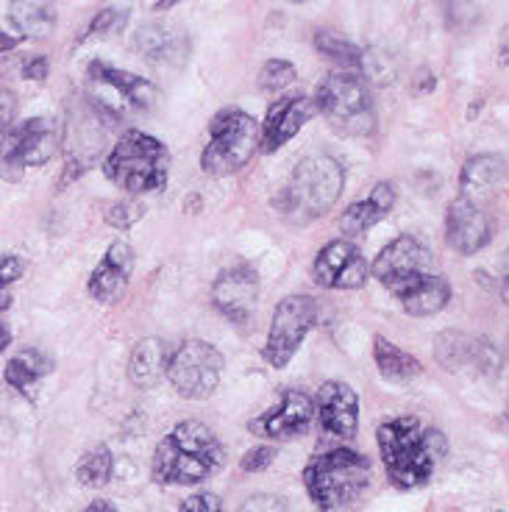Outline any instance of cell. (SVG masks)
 I'll return each mask as SVG.
<instances>
[{"mask_svg":"<svg viewBox=\"0 0 509 512\" xmlns=\"http://www.w3.org/2000/svg\"><path fill=\"white\" fill-rule=\"evenodd\" d=\"M12 23L17 26V34L26 37H48L56 14L51 6H39V3H14L12 6Z\"/></svg>","mask_w":509,"mask_h":512,"instance_id":"cell-28","label":"cell"},{"mask_svg":"<svg viewBox=\"0 0 509 512\" xmlns=\"http://www.w3.org/2000/svg\"><path fill=\"white\" fill-rule=\"evenodd\" d=\"M106 179L131 195L162 190L170 176V151L145 131H126L103 162Z\"/></svg>","mask_w":509,"mask_h":512,"instance_id":"cell-6","label":"cell"},{"mask_svg":"<svg viewBox=\"0 0 509 512\" xmlns=\"http://www.w3.org/2000/svg\"><path fill=\"white\" fill-rule=\"evenodd\" d=\"M14 115H17V98H14V92L0 90V131L3 134L14 126Z\"/></svg>","mask_w":509,"mask_h":512,"instance_id":"cell-36","label":"cell"},{"mask_svg":"<svg viewBox=\"0 0 509 512\" xmlns=\"http://www.w3.org/2000/svg\"><path fill=\"white\" fill-rule=\"evenodd\" d=\"M134 270V248L123 240L109 245V251L103 254L98 268L90 276V295L101 304H115L123 298Z\"/></svg>","mask_w":509,"mask_h":512,"instance_id":"cell-19","label":"cell"},{"mask_svg":"<svg viewBox=\"0 0 509 512\" xmlns=\"http://www.w3.org/2000/svg\"><path fill=\"white\" fill-rule=\"evenodd\" d=\"M501 295H504V301L509 304V251H507V273H504V282H501Z\"/></svg>","mask_w":509,"mask_h":512,"instance_id":"cell-43","label":"cell"},{"mask_svg":"<svg viewBox=\"0 0 509 512\" xmlns=\"http://www.w3.org/2000/svg\"><path fill=\"white\" fill-rule=\"evenodd\" d=\"M507 181V162L496 154H479L465 162L459 176V195L487 206Z\"/></svg>","mask_w":509,"mask_h":512,"instance_id":"cell-20","label":"cell"},{"mask_svg":"<svg viewBox=\"0 0 509 512\" xmlns=\"http://www.w3.org/2000/svg\"><path fill=\"white\" fill-rule=\"evenodd\" d=\"M315 398L304 390H284L276 407L265 410L259 418L251 421V432L259 437H268L276 443L301 437L315 421Z\"/></svg>","mask_w":509,"mask_h":512,"instance_id":"cell-13","label":"cell"},{"mask_svg":"<svg viewBox=\"0 0 509 512\" xmlns=\"http://www.w3.org/2000/svg\"><path fill=\"white\" fill-rule=\"evenodd\" d=\"M167 346L159 337H145L140 340L131 359H128V379L134 387H153L162 379V373H167Z\"/></svg>","mask_w":509,"mask_h":512,"instance_id":"cell-23","label":"cell"},{"mask_svg":"<svg viewBox=\"0 0 509 512\" xmlns=\"http://www.w3.org/2000/svg\"><path fill=\"white\" fill-rule=\"evenodd\" d=\"M373 359H376L379 373H382L384 379H390V382H412V379H418L420 373H423V365H420L418 359L407 354L404 348L390 343L387 337H376L373 340Z\"/></svg>","mask_w":509,"mask_h":512,"instance_id":"cell-26","label":"cell"},{"mask_svg":"<svg viewBox=\"0 0 509 512\" xmlns=\"http://www.w3.org/2000/svg\"><path fill=\"white\" fill-rule=\"evenodd\" d=\"M276 460V448L273 446H256L251 451H245V457L240 460V468L245 474H259V471H265L270 468Z\"/></svg>","mask_w":509,"mask_h":512,"instance_id":"cell-32","label":"cell"},{"mask_svg":"<svg viewBox=\"0 0 509 512\" xmlns=\"http://www.w3.org/2000/svg\"><path fill=\"white\" fill-rule=\"evenodd\" d=\"M315 48H318L323 56H329L334 62H340L345 70H357L365 64V53L359 51L354 42L348 39H340L337 34H329V31H318L315 34Z\"/></svg>","mask_w":509,"mask_h":512,"instance_id":"cell-29","label":"cell"},{"mask_svg":"<svg viewBox=\"0 0 509 512\" xmlns=\"http://www.w3.org/2000/svg\"><path fill=\"white\" fill-rule=\"evenodd\" d=\"M142 215H145V206L137 204V201H117V204L109 206L106 212V223L115 226V229H131L134 223H140Z\"/></svg>","mask_w":509,"mask_h":512,"instance_id":"cell-31","label":"cell"},{"mask_svg":"<svg viewBox=\"0 0 509 512\" xmlns=\"http://www.w3.org/2000/svg\"><path fill=\"white\" fill-rule=\"evenodd\" d=\"M223 376V354L206 340L181 343L167 362V379L176 393L190 401H204L217 390Z\"/></svg>","mask_w":509,"mask_h":512,"instance_id":"cell-11","label":"cell"},{"mask_svg":"<svg viewBox=\"0 0 509 512\" xmlns=\"http://www.w3.org/2000/svg\"><path fill=\"white\" fill-rule=\"evenodd\" d=\"M507 421H509V412H507Z\"/></svg>","mask_w":509,"mask_h":512,"instance_id":"cell-44","label":"cell"},{"mask_svg":"<svg viewBox=\"0 0 509 512\" xmlns=\"http://www.w3.org/2000/svg\"><path fill=\"white\" fill-rule=\"evenodd\" d=\"M259 298V276L251 265L223 270L212 284V304L234 323H248Z\"/></svg>","mask_w":509,"mask_h":512,"instance_id":"cell-16","label":"cell"},{"mask_svg":"<svg viewBox=\"0 0 509 512\" xmlns=\"http://www.w3.org/2000/svg\"><path fill=\"white\" fill-rule=\"evenodd\" d=\"M237 512H290L287 501L281 496H270V493H256L251 499H245Z\"/></svg>","mask_w":509,"mask_h":512,"instance_id":"cell-33","label":"cell"},{"mask_svg":"<svg viewBox=\"0 0 509 512\" xmlns=\"http://www.w3.org/2000/svg\"><path fill=\"white\" fill-rule=\"evenodd\" d=\"M48 76V59L45 56H31L23 64V78H31V81H42Z\"/></svg>","mask_w":509,"mask_h":512,"instance_id":"cell-37","label":"cell"},{"mask_svg":"<svg viewBox=\"0 0 509 512\" xmlns=\"http://www.w3.org/2000/svg\"><path fill=\"white\" fill-rule=\"evenodd\" d=\"M179 512H223V507L215 493H195L190 499H184Z\"/></svg>","mask_w":509,"mask_h":512,"instance_id":"cell-34","label":"cell"},{"mask_svg":"<svg viewBox=\"0 0 509 512\" xmlns=\"http://www.w3.org/2000/svg\"><path fill=\"white\" fill-rule=\"evenodd\" d=\"M434 354H437V362L448 371H459V368H468V365H476L482 371L498 368V357L493 354V348L482 343V340H473L468 334L459 332L440 334Z\"/></svg>","mask_w":509,"mask_h":512,"instance_id":"cell-21","label":"cell"},{"mask_svg":"<svg viewBox=\"0 0 509 512\" xmlns=\"http://www.w3.org/2000/svg\"><path fill=\"white\" fill-rule=\"evenodd\" d=\"M262 142V126L242 109H226L212 120L209 142L201 154V170L206 176H231L251 162Z\"/></svg>","mask_w":509,"mask_h":512,"instance_id":"cell-7","label":"cell"},{"mask_svg":"<svg viewBox=\"0 0 509 512\" xmlns=\"http://www.w3.org/2000/svg\"><path fill=\"white\" fill-rule=\"evenodd\" d=\"M446 240L462 256L479 254L493 240V218L487 206L457 195L446 215Z\"/></svg>","mask_w":509,"mask_h":512,"instance_id":"cell-14","label":"cell"},{"mask_svg":"<svg viewBox=\"0 0 509 512\" xmlns=\"http://www.w3.org/2000/svg\"><path fill=\"white\" fill-rule=\"evenodd\" d=\"M498 64H509V31H504V37H501V45H498Z\"/></svg>","mask_w":509,"mask_h":512,"instance_id":"cell-39","label":"cell"},{"mask_svg":"<svg viewBox=\"0 0 509 512\" xmlns=\"http://www.w3.org/2000/svg\"><path fill=\"white\" fill-rule=\"evenodd\" d=\"M295 81V64L287 59H270L259 70V87L265 92H279Z\"/></svg>","mask_w":509,"mask_h":512,"instance_id":"cell-30","label":"cell"},{"mask_svg":"<svg viewBox=\"0 0 509 512\" xmlns=\"http://www.w3.org/2000/svg\"><path fill=\"white\" fill-rule=\"evenodd\" d=\"M318 410L320 426L329 435L340 440H354L359 429V396L351 384L345 382H326L318 390Z\"/></svg>","mask_w":509,"mask_h":512,"instance_id":"cell-18","label":"cell"},{"mask_svg":"<svg viewBox=\"0 0 509 512\" xmlns=\"http://www.w3.org/2000/svg\"><path fill=\"white\" fill-rule=\"evenodd\" d=\"M81 512H117V507L115 504H109V501L98 499V501H92L90 507H84Z\"/></svg>","mask_w":509,"mask_h":512,"instance_id":"cell-40","label":"cell"},{"mask_svg":"<svg viewBox=\"0 0 509 512\" xmlns=\"http://www.w3.org/2000/svg\"><path fill=\"white\" fill-rule=\"evenodd\" d=\"M9 343H12V332H9V326L0 320V354L6 351V346H9Z\"/></svg>","mask_w":509,"mask_h":512,"instance_id":"cell-41","label":"cell"},{"mask_svg":"<svg viewBox=\"0 0 509 512\" xmlns=\"http://www.w3.org/2000/svg\"><path fill=\"white\" fill-rule=\"evenodd\" d=\"M90 103L103 120H120L131 112H148L156 101V87L128 70L95 59L87 67Z\"/></svg>","mask_w":509,"mask_h":512,"instance_id":"cell-9","label":"cell"},{"mask_svg":"<svg viewBox=\"0 0 509 512\" xmlns=\"http://www.w3.org/2000/svg\"><path fill=\"white\" fill-rule=\"evenodd\" d=\"M53 371V362L42 351L37 348H23V351H17L12 359H9V365H6V371H3V379L6 384H12L14 390H20L23 396H31V390H34V384L42 379V376H48Z\"/></svg>","mask_w":509,"mask_h":512,"instance_id":"cell-25","label":"cell"},{"mask_svg":"<svg viewBox=\"0 0 509 512\" xmlns=\"http://www.w3.org/2000/svg\"><path fill=\"white\" fill-rule=\"evenodd\" d=\"M20 42H23V37H20V34H6V31H0V53L14 51Z\"/></svg>","mask_w":509,"mask_h":512,"instance_id":"cell-38","label":"cell"},{"mask_svg":"<svg viewBox=\"0 0 509 512\" xmlns=\"http://www.w3.org/2000/svg\"><path fill=\"white\" fill-rule=\"evenodd\" d=\"M318 112L334 131L348 137H368L376 126L373 98H370L365 78L354 70H337L323 78L318 87Z\"/></svg>","mask_w":509,"mask_h":512,"instance_id":"cell-8","label":"cell"},{"mask_svg":"<svg viewBox=\"0 0 509 512\" xmlns=\"http://www.w3.org/2000/svg\"><path fill=\"white\" fill-rule=\"evenodd\" d=\"M320 309L312 295H287L273 312L268 343H265V362L270 368H287L295 351L301 348L306 334L318 326Z\"/></svg>","mask_w":509,"mask_h":512,"instance_id":"cell-12","label":"cell"},{"mask_svg":"<svg viewBox=\"0 0 509 512\" xmlns=\"http://www.w3.org/2000/svg\"><path fill=\"white\" fill-rule=\"evenodd\" d=\"M59 151V126L51 117L14 123L0 142V179L20 181L28 167L51 162Z\"/></svg>","mask_w":509,"mask_h":512,"instance_id":"cell-10","label":"cell"},{"mask_svg":"<svg viewBox=\"0 0 509 512\" xmlns=\"http://www.w3.org/2000/svg\"><path fill=\"white\" fill-rule=\"evenodd\" d=\"M370 273L401 301L415 318H429L451 301V284L434 268L429 245H423L412 234H401L393 243L384 245L373 259Z\"/></svg>","mask_w":509,"mask_h":512,"instance_id":"cell-1","label":"cell"},{"mask_svg":"<svg viewBox=\"0 0 509 512\" xmlns=\"http://www.w3.org/2000/svg\"><path fill=\"white\" fill-rule=\"evenodd\" d=\"M226 462L217 435L201 421H181L153 451L151 474L159 485H201Z\"/></svg>","mask_w":509,"mask_h":512,"instance_id":"cell-3","label":"cell"},{"mask_svg":"<svg viewBox=\"0 0 509 512\" xmlns=\"http://www.w3.org/2000/svg\"><path fill=\"white\" fill-rule=\"evenodd\" d=\"M395 206V184L393 181H379L365 201H357L340 215V231L348 237H357L373 229L379 220L387 218V212Z\"/></svg>","mask_w":509,"mask_h":512,"instance_id":"cell-22","label":"cell"},{"mask_svg":"<svg viewBox=\"0 0 509 512\" xmlns=\"http://www.w3.org/2000/svg\"><path fill=\"white\" fill-rule=\"evenodd\" d=\"M112 474H115V457L106 446H95L87 451L76 465L78 485L84 487H106Z\"/></svg>","mask_w":509,"mask_h":512,"instance_id":"cell-27","label":"cell"},{"mask_svg":"<svg viewBox=\"0 0 509 512\" xmlns=\"http://www.w3.org/2000/svg\"><path fill=\"white\" fill-rule=\"evenodd\" d=\"M318 115V103L309 95H287V98H279L273 101V106L268 109V117L262 123V151L265 154H273L279 151L281 145L293 140L295 134Z\"/></svg>","mask_w":509,"mask_h":512,"instance_id":"cell-17","label":"cell"},{"mask_svg":"<svg viewBox=\"0 0 509 512\" xmlns=\"http://www.w3.org/2000/svg\"><path fill=\"white\" fill-rule=\"evenodd\" d=\"M368 273L362 251L348 240H331L315 259V282L326 290H357L368 282Z\"/></svg>","mask_w":509,"mask_h":512,"instance_id":"cell-15","label":"cell"},{"mask_svg":"<svg viewBox=\"0 0 509 512\" xmlns=\"http://www.w3.org/2000/svg\"><path fill=\"white\" fill-rule=\"evenodd\" d=\"M376 440L382 451L384 471L390 476V482L401 490L429 485L437 465L448 451L446 435L412 415L382 423Z\"/></svg>","mask_w":509,"mask_h":512,"instance_id":"cell-2","label":"cell"},{"mask_svg":"<svg viewBox=\"0 0 509 512\" xmlns=\"http://www.w3.org/2000/svg\"><path fill=\"white\" fill-rule=\"evenodd\" d=\"M134 48L151 62H173V59H181V53H184V37L173 26L148 23L137 31Z\"/></svg>","mask_w":509,"mask_h":512,"instance_id":"cell-24","label":"cell"},{"mask_svg":"<svg viewBox=\"0 0 509 512\" xmlns=\"http://www.w3.org/2000/svg\"><path fill=\"white\" fill-rule=\"evenodd\" d=\"M128 17V12H117V9H103L95 20H92L90 26V37L92 34H106V31H112V28L123 26V20Z\"/></svg>","mask_w":509,"mask_h":512,"instance_id":"cell-35","label":"cell"},{"mask_svg":"<svg viewBox=\"0 0 509 512\" xmlns=\"http://www.w3.org/2000/svg\"><path fill=\"white\" fill-rule=\"evenodd\" d=\"M345 187L343 165L329 154L304 156L295 165L290 184L284 187L276 206L293 223H309V220L323 218L331 206L340 201Z\"/></svg>","mask_w":509,"mask_h":512,"instance_id":"cell-5","label":"cell"},{"mask_svg":"<svg viewBox=\"0 0 509 512\" xmlns=\"http://www.w3.org/2000/svg\"><path fill=\"white\" fill-rule=\"evenodd\" d=\"M6 290H9V287L0 282V309H6V307H9V304H12V295L6 293Z\"/></svg>","mask_w":509,"mask_h":512,"instance_id":"cell-42","label":"cell"},{"mask_svg":"<svg viewBox=\"0 0 509 512\" xmlns=\"http://www.w3.org/2000/svg\"><path fill=\"white\" fill-rule=\"evenodd\" d=\"M370 460L354 448H331L306 462L304 487L320 512L345 510L368 490Z\"/></svg>","mask_w":509,"mask_h":512,"instance_id":"cell-4","label":"cell"}]
</instances>
